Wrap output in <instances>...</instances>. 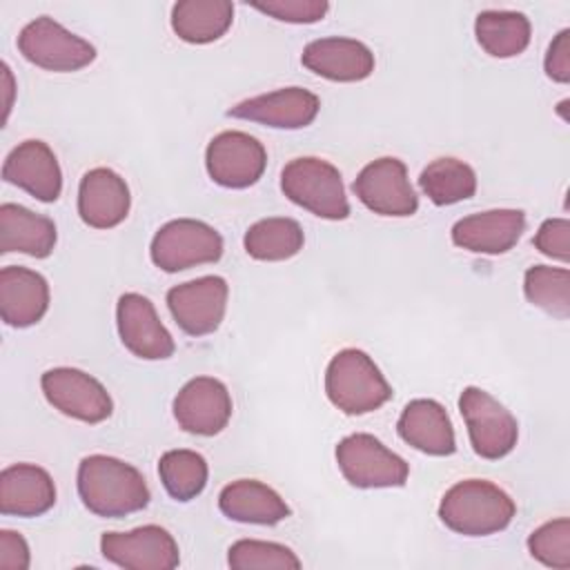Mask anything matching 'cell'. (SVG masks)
I'll return each mask as SVG.
<instances>
[{"label":"cell","mask_w":570,"mask_h":570,"mask_svg":"<svg viewBox=\"0 0 570 570\" xmlns=\"http://www.w3.org/2000/svg\"><path fill=\"white\" fill-rule=\"evenodd\" d=\"M205 167L209 178L227 189H245L258 183L267 167L263 142L245 131H220L205 149Z\"/></svg>","instance_id":"cell-10"},{"label":"cell","mask_w":570,"mask_h":570,"mask_svg":"<svg viewBox=\"0 0 570 570\" xmlns=\"http://www.w3.org/2000/svg\"><path fill=\"white\" fill-rule=\"evenodd\" d=\"M49 309V283L22 265L0 269V316L11 327L36 325Z\"/></svg>","instance_id":"cell-21"},{"label":"cell","mask_w":570,"mask_h":570,"mask_svg":"<svg viewBox=\"0 0 570 570\" xmlns=\"http://www.w3.org/2000/svg\"><path fill=\"white\" fill-rule=\"evenodd\" d=\"M318 109L321 100L309 89L283 87L269 94L240 100L238 105L227 109V116L261 122L276 129H303L314 122Z\"/></svg>","instance_id":"cell-16"},{"label":"cell","mask_w":570,"mask_h":570,"mask_svg":"<svg viewBox=\"0 0 570 570\" xmlns=\"http://www.w3.org/2000/svg\"><path fill=\"white\" fill-rule=\"evenodd\" d=\"M229 285L223 276H200L167 292V307L176 325L189 336L216 332L227 312Z\"/></svg>","instance_id":"cell-12"},{"label":"cell","mask_w":570,"mask_h":570,"mask_svg":"<svg viewBox=\"0 0 570 570\" xmlns=\"http://www.w3.org/2000/svg\"><path fill=\"white\" fill-rule=\"evenodd\" d=\"M523 294L534 307L557 318L570 316V272L566 267H528L523 274Z\"/></svg>","instance_id":"cell-31"},{"label":"cell","mask_w":570,"mask_h":570,"mask_svg":"<svg viewBox=\"0 0 570 570\" xmlns=\"http://www.w3.org/2000/svg\"><path fill=\"white\" fill-rule=\"evenodd\" d=\"M116 325L122 345L138 358L163 361L176 350V343L158 318L154 303L138 292H127L118 298Z\"/></svg>","instance_id":"cell-15"},{"label":"cell","mask_w":570,"mask_h":570,"mask_svg":"<svg viewBox=\"0 0 570 570\" xmlns=\"http://www.w3.org/2000/svg\"><path fill=\"white\" fill-rule=\"evenodd\" d=\"M223 249V236L212 225L196 218H176L154 234L149 256L156 267L171 274L216 263Z\"/></svg>","instance_id":"cell-7"},{"label":"cell","mask_w":570,"mask_h":570,"mask_svg":"<svg viewBox=\"0 0 570 570\" xmlns=\"http://www.w3.org/2000/svg\"><path fill=\"white\" fill-rule=\"evenodd\" d=\"M334 454L338 470L354 488H401L410 476L405 459L367 432L341 439Z\"/></svg>","instance_id":"cell-5"},{"label":"cell","mask_w":570,"mask_h":570,"mask_svg":"<svg viewBox=\"0 0 570 570\" xmlns=\"http://www.w3.org/2000/svg\"><path fill=\"white\" fill-rule=\"evenodd\" d=\"M354 196L379 216H412L419 209V196L410 185L403 160L383 156L367 163L354 185Z\"/></svg>","instance_id":"cell-11"},{"label":"cell","mask_w":570,"mask_h":570,"mask_svg":"<svg viewBox=\"0 0 570 570\" xmlns=\"http://www.w3.org/2000/svg\"><path fill=\"white\" fill-rule=\"evenodd\" d=\"M249 4L281 22L292 24L318 22L330 9L327 0H254Z\"/></svg>","instance_id":"cell-34"},{"label":"cell","mask_w":570,"mask_h":570,"mask_svg":"<svg viewBox=\"0 0 570 570\" xmlns=\"http://www.w3.org/2000/svg\"><path fill=\"white\" fill-rule=\"evenodd\" d=\"M56 503L51 474L33 463H13L0 472V512L7 517H40Z\"/></svg>","instance_id":"cell-22"},{"label":"cell","mask_w":570,"mask_h":570,"mask_svg":"<svg viewBox=\"0 0 570 570\" xmlns=\"http://www.w3.org/2000/svg\"><path fill=\"white\" fill-rule=\"evenodd\" d=\"M325 394L345 414H367L392 399V387L372 356L356 347L336 352L325 370Z\"/></svg>","instance_id":"cell-3"},{"label":"cell","mask_w":570,"mask_h":570,"mask_svg":"<svg viewBox=\"0 0 570 570\" xmlns=\"http://www.w3.org/2000/svg\"><path fill=\"white\" fill-rule=\"evenodd\" d=\"M283 194L325 220H345L350 216V203L345 196L341 171L316 156H301L289 160L281 171Z\"/></svg>","instance_id":"cell-4"},{"label":"cell","mask_w":570,"mask_h":570,"mask_svg":"<svg viewBox=\"0 0 570 570\" xmlns=\"http://www.w3.org/2000/svg\"><path fill=\"white\" fill-rule=\"evenodd\" d=\"M396 432L407 445L430 456H450L456 450L452 421L434 399L410 401L396 421Z\"/></svg>","instance_id":"cell-23"},{"label":"cell","mask_w":570,"mask_h":570,"mask_svg":"<svg viewBox=\"0 0 570 570\" xmlns=\"http://www.w3.org/2000/svg\"><path fill=\"white\" fill-rule=\"evenodd\" d=\"M517 514L512 497L485 479L454 483L439 503V519L456 534L488 537L510 525Z\"/></svg>","instance_id":"cell-2"},{"label":"cell","mask_w":570,"mask_h":570,"mask_svg":"<svg viewBox=\"0 0 570 570\" xmlns=\"http://www.w3.org/2000/svg\"><path fill=\"white\" fill-rule=\"evenodd\" d=\"M474 36L481 49L492 58H514L530 45L532 27L521 11H481L474 20Z\"/></svg>","instance_id":"cell-27"},{"label":"cell","mask_w":570,"mask_h":570,"mask_svg":"<svg viewBox=\"0 0 570 570\" xmlns=\"http://www.w3.org/2000/svg\"><path fill=\"white\" fill-rule=\"evenodd\" d=\"M303 227L287 216L261 218L243 236L245 252L256 261H287L303 249Z\"/></svg>","instance_id":"cell-28"},{"label":"cell","mask_w":570,"mask_h":570,"mask_svg":"<svg viewBox=\"0 0 570 570\" xmlns=\"http://www.w3.org/2000/svg\"><path fill=\"white\" fill-rule=\"evenodd\" d=\"M158 474L167 494L185 503L205 490L209 468L205 456L194 450H167L158 461Z\"/></svg>","instance_id":"cell-30"},{"label":"cell","mask_w":570,"mask_h":570,"mask_svg":"<svg viewBox=\"0 0 570 570\" xmlns=\"http://www.w3.org/2000/svg\"><path fill=\"white\" fill-rule=\"evenodd\" d=\"M2 82H4V120L11 109V96H13V76L7 62H2Z\"/></svg>","instance_id":"cell-38"},{"label":"cell","mask_w":570,"mask_h":570,"mask_svg":"<svg viewBox=\"0 0 570 570\" xmlns=\"http://www.w3.org/2000/svg\"><path fill=\"white\" fill-rule=\"evenodd\" d=\"M525 229V214L521 209H488L470 214L452 225V243L474 254H505Z\"/></svg>","instance_id":"cell-19"},{"label":"cell","mask_w":570,"mask_h":570,"mask_svg":"<svg viewBox=\"0 0 570 570\" xmlns=\"http://www.w3.org/2000/svg\"><path fill=\"white\" fill-rule=\"evenodd\" d=\"M530 554L548 568L568 570L570 568V519L559 517L546 521L528 537Z\"/></svg>","instance_id":"cell-33"},{"label":"cell","mask_w":570,"mask_h":570,"mask_svg":"<svg viewBox=\"0 0 570 570\" xmlns=\"http://www.w3.org/2000/svg\"><path fill=\"white\" fill-rule=\"evenodd\" d=\"M301 62L312 73L334 82L365 80L376 65L374 53L365 42L345 36H327L307 42Z\"/></svg>","instance_id":"cell-17"},{"label":"cell","mask_w":570,"mask_h":570,"mask_svg":"<svg viewBox=\"0 0 570 570\" xmlns=\"http://www.w3.org/2000/svg\"><path fill=\"white\" fill-rule=\"evenodd\" d=\"M546 76L554 82H570V29H561L554 40L548 47L546 60H543Z\"/></svg>","instance_id":"cell-36"},{"label":"cell","mask_w":570,"mask_h":570,"mask_svg":"<svg viewBox=\"0 0 570 570\" xmlns=\"http://www.w3.org/2000/svg\"><path fill=\"white\" fill-rule=\"evenodd\" d=\"M419 185L434 205L445 207L474 196L476 174L468 163L452 156H443L432 160L421 171Z\"/></svg>","instance_id":"cell-29"},{"label":"cell","mask_w":570,"mask_h":570,"mask_svg":"<svg viewBox=\"0 0 570 570\" xmlns=\"http://www.w3.org/2000/svg\"><path fill=\"white\" fill-rule=\"evenodd\" d=\"M220 512L238 523L274 525L292 514L285 499L256 479H238L227 483L218 494Z\"/></svg>","instance_id":"cell-24"},{"label":"cell","mask_w":570,"mask_h":570,"mask_svg":"<svg viewBox=\"0 0 570 570\" xmlns=\"http://www.w3.org/2000/svg\"><path fill=\"white\" fill-rule=\"evenodd\" d=\"M176 423L198 436H214L232 419V394L227 385L214 376L189 379L174 399Z\"/></svg>","instance_id":"cell-14"},{"label":"cell","mask_w":570,"mask_h":570,"mask_svg":"<svg viewBox=\"0 0 570 570\" xmlns=\"http://www.w3.org/2000/svg\"><path fill=\"white\" fill-rule=\"evenodd\" d=\"M76 481L82 505L96 517L105 519L140 512L149 505L151 499L140 470L122 459L107 454L85 456L78 465Z\"/></svg>","instance_id":"cell-1"},{"label":"cell","mask_w":570,"mask_h":570,"mask_svg":"<svg viewBox=\"0 0 570 570\" xmlns=\"http://www.w3.org/2000/svg\"><path fill=\"white\" fill-rule=\"evenodd\" d=\"M234 570H298L301 559L283 543L261 539H238L227 550Z\"/></svg>","instance_id":"cell-32"},{"label":"cell","mask_w":570,"mask_h":570,"mask_svg":"<svg viewBox=\"0 0 570 570\" xmlns=\"http://www.w3.org/2000/svg\"><path fill=\"white\" fill-rule=\"evenodd\" d=\"M40 387L49 405L82 423H102L114 412V401L105 385L78 367H51L40 376Z\"/></svg>","instance_id":"cell-9"},{"label":"cell","mask_w":570,"mask_h":570,"mask_svg":"<svg viewBox=\"0 0 570 570\" xmlns=\"http://www.w3.org/2000/svg\"><path fill=\"white\" fill-rule=\"evenodd\" d=\"M131 207L125 178L109 167L89 169L78 185V214L94 229H111L120 225Z\"/></svg>","instance_id":"cell-20"},{"label":"cell","mask_w":570,"mask_h":570,"mask_svg":"<svg viewBox=\"0 0 570 570\" xmlns=\"http://www.w3.org/2000/svg\"><path fill=\"white\" fill-rule=\"evenodd\" d=\"M2 178L42 203L58 200L62 191V171L56 154L42 140H24L9 151L2 165Z\"/></svg>","instance_id":"cell-18"},{"label":"cell","mask_w":570,"mask_h":570,"mask_svg":"<svg viewBox=\"0 0 570 570\" xmlns=\"http://www.w3.org/2000/svg\"><path fill=\"white\" fill-rule=\"evenodd\" d=\"M100 552L125 570H171L180 563L176 539L154 523L129 532H102Z\"/></svg>","instance_id":"cell-13"},{"label":"cell","mask_w":570,"mask_h":570,"mask_svg":"<svg viewBox=\"0 0 570 570\" xmlns=\"http://www.w3.org/2000/svg\"><path fill=\"white\" fill-rule=\"evenodd\" d=\"M58 240L49 216L36 214L16 203L0 205V254L22 252L33 258H47Z\"/></svg>","instance_id":"cell-25"},{"label":"cell","mask_w":570,"mask_h":570,"mask_svg":"<svg viewBox=\"0 0 570 570\" xmlns=\"http://www.w3.org/2000/svg\"><path fill=\"white\" fill-rule=\"evenodd\" d=\"M234 20L229 0H180L171 7V29L189 45H207L225 36Z\"/></svg>","instance_id":"cell-26"},{"label":"cell","mask_w":570,"mask_h":570,"mask_svg":"<svg viewBox=\"0 0 570 570\" xmlns=\"http://www.w3.org/2000/svg\"><path fill=\"white\" fill-rule=\"evenodd\" d=\"M31 563L29 546L20 532L0 530V568L27 570Z\"/></svg>","instance_id":"cell-37"},{"label":"cell","mask_w":570,"mask_h":570,"mask_svg":"<svg viewBox=\"0 0 570 570\" xmlns=\"http://www.w3.org/2000/svg\"><path fill=\"white\" fill-rule=\"evenodd\" d=\"M459 412L468 425L472 450L488 461L508 456L519 441L514 414L490 392L468 385L459 396Z\"/></svg>","instance_id":"cell-6"},{"label":"cell","mask_w":570,"mask_h":570,"mask_svg":"<svg viewBox=\"0 0 570 570\" xmlns=\"http://www.w3.org/2000/svg\"><path fill=\"white\" fill-rule=\"evenodd\" d=\"M18 49L31 65L60 73L78 71L96 58V49L89 40L65 29L49 16H38L22 27Z\"/></svg>","instance_id":"cell-8"},{"label":"cell","mask_w":570,"mask_h":570,"mask_svg":"<svg viewBox=\"0 0 570 570\" xmlns=\"http://www.w3.org/2000/svg\"><path fill=\"white\" fill-rule=\"evenodd\" d=\"M534 247L561 263L570 261V223L568 218H548L534 234Z\"/></svg>","instance_id":"cell-35"}]
</instances>
